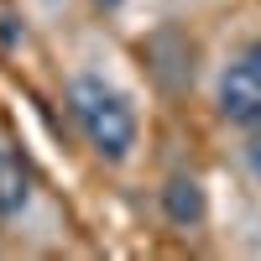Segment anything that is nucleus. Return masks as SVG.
Masks as SVG:
<instances>
[{
  "label": "nucleus",
  "mask_w": 261,
  "mask_h": 261,
  "mask_svg": "<svg viewBox=\"0 0 261 261\" xmlns=\"http://www.w3.org/2000/svg\"><path fill=\"white\" fill-rule=\"evenodd\" d=\"M68 105H73V120L84 130L105 162H125L130 146H136V105H130L115 84H105L99 73H79L68 84Z\"/></svg>",
  "instance_id": "nucleus-1"
},
{
  "label": "nucleus",
  "mask_w": 261,
  "mask_h": 261,
  "mask_svg": "<svg viewBox=\"0 0 261 261\" xmlns=\"http://www.w3.org/2000/svg\"><path fill=\"white\" fill-rule=\"evenodd\" d=\"M220 115L230 125H246V130L261 125V42L246 47L225 68V79H220Z\"/></svg>",
  "instance_id": "nucleus-2"
},
{
  "label": "nucleus",
  "mask_w": 261,
  "mask_h": 261,
  "mask_svg": "<svg viewBox=\"0 0 261 261\" xmlns=\"http://www.w3.org/2000/svg\"><path fill=\"white\" fill-rule=\"evenodd\" d=\"M204 188L193 183V178H167V188H162V214L178 230H188V225H199L204 220Z\"/></svg>",
  "instance_id": "nucleus-3"
},
{
  "label": "nucleus",
  "mask_w": 261,
  "mask_h": 261,
  "mask_svg": "<svg viewBox=\"0 0 261 261\" xmlns=\"http://www.w3.org/2000/svg\"><path fill=\"white\" fill-rule=\"evenodd\" d=\"M27 199H32V172H27V162H21L16 151L0 146V220L21 214Z\"/></svg>",
  "instance_id": "nucleus-4"
},
{
  "label": "nucleus",
  "mask_w": 261,
  "mask_h": 261,
  "mask_svg": "<svg viewBox=\"0 0 261 261\" xmlns=\"http://www.w3.org/2000/svg\"><path fill=\"white\" fill-rule=\"evenodd\" d=\"M246 162H251V172L261 178V141H251V146H246Z\"/></svg>",
  "instance_id": "nucleus-5"
},
{
  "label": "nucleus",
  "mask_w": 261,
  "mask_h": 261,
  "mask_svg": "<svg viewBox=\"0 0 261 261\" xmlns=\"http://www.w3.org/2000/svg\"><path fill=\"white\" fill-rule=\"evenodd\" d=\"M99 6H105V11H115V6H120V0H99Z\"/></svg>",
  "instance_id": "nucleus-6"
}]
</instances>
